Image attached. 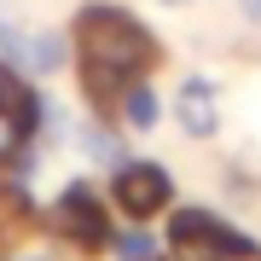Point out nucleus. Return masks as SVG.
Returning a JSON list of instances; mask_svg holds the SVG:
<instances>
[{
	"label": "nucleus",
	"mask_w": 261,
	"mask_h": 261,
	"mask_svg": "<svg viewBox=\"0 0 261 261\" xmlns=\"http://www.w3.org/2000/svg\"><path fill=\"white\" fill-rule=\"evenodd\" d=\"M111 203L116 215H128L134 226H145L151 215H163L168 203H174V180H168V168L163 163H116V174H111Z\"/></svg>",
	"instance_id": "obj_3"
},
{
	"label": "nucleus",
	"mask_w": 261,
	"mask_h": 261,
	"mask_svg": "<svg viewBox=\"0 0 261 261\" xmlns=\"http://www.w3.org/2000/svg\"><path fill=\"white\" fill-rule=\"evenodd\" d=\"M70 35H75L70 53H75V70H82V93H87V105H93L99 116H111L122 105V93L163 64L157 35H151L134 12L105 6V0L75 12Z\"/></svg>",
	"instance_id": "obj_1"
},
{
	"label": "nucleus",
	"mask_w": 261,
	"mask_h": 261,
	"mask_svg": "<svg viewBox=\"0 0 261 261\" xmlns=\"http://www.w3.org/2000/svg\"><path fill=\"white\" fill-rule=\"evenodd\" d=\"M111 250H116L122 261H151V255H157V244H151V238L140 232V226H134V232H122V238H111Z\"/></svg>",
	"instance_id": "obj_9"
},
{
	"label": "nucleus",
	"mask_w": 261,
	"mask_h": 261,
	"mask_svg": "<svg viewBox=\"0 0 261 261\" xmlns=\"http://www.w3.org/2000/svg\"><path fill=\"white\" fill-rule=\"evenodd\" d=\"M168 255L174 261H261V244L244 238L215 209L186 203L180 215H168Z\"/></svg>",
	"instance_id": "obj_2"
},
{
	"label": "nucleus",
	"mask_w": 261,
	"mask_h": 261,
	"mask_svg": "<svg viewBox=\"0 0 261 261\" xmlns=\"http://www.w3.org/2000/svg\"><path fill=\"white\" fill-rule=\"evenodd\" d=\"M238 6H244V18H250V23H261V0H238Z\"/></svg>",
	"instance_id": "obj_10"
},
{
	"label": "nucleus",
	"mask_w": 261,
	"mask_h": 261,
	"mask_svg": "<svg viewBox=\"0 0 261 261\" xmlns=\"http://www.w3.org/2000/svg\"><path fill=\"white\" fill-rule=\"evenodd\" d=\"M0 47H6L29 75H58L70 64V41L58 35V29H41V35H18L12 23H0Z\"/></svg>",
	"instance_id": "obj_6"
},
{
	"label": "nucleus",
	"mask_w": 261,
	"mask_h": 261,
	"mask_svg": "<svg viewBox=\"0 0 261 261\" xmlns=\"http://www.w3.org/2000/svg\"><path fill=\"white\" fill-rule=\"evenodd\" d=\"M116 116L128 122V128H157V93H151V82H134L128 93H122Z\"/></svg>",
	"instance_id": "obj_8"
},
{
	"label": "nucleus",
	"mask_w": 261,
	"mask_h": 261,
	"mask_svg": "<svg viewBox=\"0 0 261 261\" xmlns=\"http://www.w3.org/2000/svg\"><path fill=\"white\" fill-rule=\"evenodd\" d=\"M47 215H53V226L75 244V250H105V244H111V215H105L99 192L87 186V180H70V186L53 197Z\"/></svg>",
	"instance_id": "obj_4"
},
{
	"label": "nucleus",
	"mask_w": 261,
	"mask_h": 261,
	"mask_svg": "<svg viewBox=\"0 0 261 261\" xmlns=\"http://www.w3.org/2000/svg\"><path fill=\"white\" fill-rule=\"evenodd\" d=\"M0 116H12L18 128L41 134V93L29 87V75L12 64V58H0Z\"/></svg>",
	"instance_id": "obj_7"
},
{
	"label": "nucleus",
	"mask_w": 261,
	"mask_h": 261,
	"mask_svg": "<svg viewBox=\"0 0 261 261\" xmlns=\"http://www.w3.org/2000/svg\"><path fill=\"white\" fill-rule=\"evenodd\" d=\"M174 116H180L186 140H215L221 134V87L209 75H186L180 93H174Z\"/></svg>",
	"instance_id": "obj_5"
},
{
	"label": "nucleus",
	"mask_w": 261,
	"mask_h": 261,
	"mask_svg": "<svg viewBox=\"0 0 261 261\" xmlns=\"http://www.w3.org/2000/svg\"><path fill=\"white\" fill-rule=\"evenodd\" d=\"M163 6H192V0H163Z\"/></svg>",
	"instance_id": "obj_11"
}]
</instances>
